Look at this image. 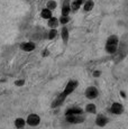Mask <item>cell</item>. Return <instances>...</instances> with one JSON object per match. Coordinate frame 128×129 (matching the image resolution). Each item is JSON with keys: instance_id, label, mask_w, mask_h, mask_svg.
I'll return each instance as SVG.
<instances>
[{"instance_id": "1", "label": "cell", "mask_w": 128, "mask_h": 129, "mask_svg": "<svg viewBox=\"0 0 128 129\" xmlns=\"http://www.w3.org/2000/svg\"><path fill=\"white\" fill-rule=\"evenodd\" d=\"M118 43H119V38L117 35H111L108 37L107 43H106V51L109 54H115L118 49Z\"/></svg>"}, {"instance_id": "2", "label": "cell", "mask_w": 128, "mask_h": 129, "mask_svg": "<svg viewBox=\"0 0 128 129\" xmlns=\"http://www.w3.org/2000/svg\"><path fill=\"white\" fill-rule=\"evenodd\" d=\"M77 86H78V82H77V81H73V80L69 81L68 84H66V86H65V89H64L63 93L65 94V95L71 94L73 91L75 90V89H77Z\"/></svg>"}, {"instance_id": "3", "label": "cell", "mask_w": 128, "mask_h": 129, "mask_svg": "<svg viewBox=\"0 0 128 129\" xmlns=\"http://www.w3.org/2000/svg\"><path fill=\"white\" fill-rule=\"evenodd\" d=\"M66 120L71 123H80L84 120V117H82L81 115H68Z\"/></svg>"}, {"instance_id": "4", "label": "cell", "mask_w": 128, "mask_h": 129, "mask_svg": "<svg viewBox=\"0 0 128 129\" xmlns=\"http://www.w3.org/2000/svg\"><path fill=\"white\" fill-rule=\"evenodd\" d=\"M110 111H111L112 113H115V115H120V113H122V111H124V107L119 102H114L111 105Z\"/></svg>"}, {"instance_id": "5", "label": "cell", "mask_w": 128, "mask_h": 129, "mask_svg": "<svg viewBox=\"0 0 128 129\" xmlns=\"http://www.w3.org/2000/svg\"><path fill=\"white\" fill-rule=\"evenodd\" d=\"M85 96L88 99H95L98 96V90L94 86H89V88L85 90Z\"/></svg>"}, {"instance_id": "6", "label": "cell", "mask_w": 128, "mask_h": 129, "mask_svg": "<svg viewBox=\"0 0 128 129\" xmlns=\"http://www.w3.org/2000/svg\"><path fill=\"white\" fill-rule=\"evenodd\" d=\"M41 121V119L37 115H29L28 118H27V123L30 126H37Z\"/></svg>"}, {"instance_id": "7", "label": "cell", "mask_w": 128, "mask_h": 129, "mask_svg": "<svg viewBox=\"0 0 128 129\" xmlns=\"http://www.w3.org/2000/svg\"><path fill=\"white\" fill-rule=\"evenodd\" d=\"M70 11H71L70 0H64L63 6H62V16H69Z\"/></svg>"}, {"instance_id": "8", "label": "cell", "mask_w": 128, "mask_h": 129, "mask_svg": "<svg viewBox=\"0 0 128 129\" xmlns=\"http://www.w3.org/2000/svg\"><path fill=\"white\" fill-rule=\"evenodd\" d=\"M95 123H97V126H99V127H105L108 123V118L105 117L103 115H99L97 117V119H95Z\"/></svg>"}, {"instance_id": "9", "label": "cell", "mask_w": 128, "mask_h": 129, "mask_svg": "<svg viewBox=\"0 0 128 129\" xmlns=\"http://www.w3.org/2000/svg\"><path fill=\"white\" fill-rule=\"evenodd\" d=\"M20 48L23 49V51H26V52H31V51H34V48H35V44L34 43H24L20 45Z\"/></svg>"}, {"instance_id": "10", "label": "cell", "mask_w": 128, "mask_h": 129, "mask_svg": "<svg viewBox=\"0 0 128 129\" xmlns=\"http://www.w3.org/2000/svg\"><path fill=\"white\" fill-rule=\"evenodd\" d=\"M66 98V95L64 93H61L60 95L57 96V98H56V100L54 101L53 103H52V107H54V108H55V107H57V106H60V105H62V102L64 101V99Z\"/></svg>"}, {"instance_id": "11", "label": "cell", "mask_w": 128, "mask_h": 129, "mask_svg": "<svg viewBox=\"0 0 128 129\" xmlns=\"http://www.w3.org/2000/svg\"><path fill=\"white\" fill-rule=\"evenodd\" d=\"M83 1H84V0H74V1H72V4H71V10L77 11L78 9L82 6Z\"/></svg>"}, {"instance_id": "12", "label": "cell", "mask_w": 128, "mask_h": 129, "mask_svg": "<svg viewBox=\"0 0 128 129\" xmlns=\"http://www.w3.org/2000/svg\"><path fill=\"white\" fill-rule=\"evenodd\" d=\"M93 7H94V2H93V0H85L84 6H83L84 11H91L93 9Z\"/></svg>"}, {"instance_id": "13", "label": "cell", "mask_w": 128, "mask_h": 129, "mask_svg": "<svg viewBox=\"0 0 128 129\" xmlns=\"http://www.w3.org/2000/svg\"><path fill=\"white\" fill-rule=\"evenodd\" d=\"M82 113V109L81 108H71L68 109L66 111V116L68 115H81Z\"/></svg>"}, {"instance_id": "14", "label": "cell", "mask_w": 128, "mask_h": 129, "mask_svg": "<svg viewBox=\"0 0 128 129\" xmlns=\"http://www.w3.org/2000/svg\"><path fill=\"white\" fill-rule=\"evenodd\" d=\"M41 16L43 17L44 19H50L52 17V10H51V9H48V8L43 9L42 12H41Z\"/></svg>"}, {"instance_id": "15", "label": "cell", "mask_w": 128, "mask_h": 129, "mask_svg": "<svg viewBox=\"0 0 128 129\" xmlns=\"http://www.w3.org/2000/svg\"><path fill=\"white\" fill-rule=\"evenodd\" d=\"M57 25H58L57 18H55V17H51V18L48 19V26H50L51 28H56Z\"/></svg>"}, {"instance_id": "16", "label": "cell", "mask_w": 128, "mask_h": 129, "mask_svg": "<svg viewBox=\"0 0 128 129\" xmlns=\"http://www.w3.org/2000/svg\"><path fill=\"white\" fill-rule=\"evenodd\" d=\"M85 111L89 113H95L97 112V108H95V106L93 103H89V105H87V107H85Z\"/></svg>"}, {"instance_id": "17", "label": "cell", "mask_w": 128, "mask_h": 129, "mask_svg": "<svg viewBox=\"0 0 128 129\" xmlns=\"http://www.w3.org/2000/svg\"><path fill=\"white\" fill-rule=\"evenodd\" d=\"M62 38H63V41L65 42H68V39H69V30H68V28H66V27H63L62 28Z\"/></svg>"}, {"instance_id": "18", "label": "cell", "mask_w": 128, "mask_h": 129, "mask_svg": "<svg viewBox=\"0 0 128 129\" xmlns=\"http://www.w3.org/2000/svg\"><path fill=\"white\" fill-rule=\"evenodd\" d=\"M15 125H16L17 128H23L24 126H25V120L21 118H18V119H16V121H15Z\"/></svg>"}, {"instance_id": "19", "label": "cell", "mask_w": 128, "mask_h": 129, "mask_svg": "<svg viewBox=\"0 0 128 129\" xmlns=\"http://www.w3.org/2000/svg\"><path fill=\"white\" fill-rule=\"evenodd\" d=\"M56 35H57V31H56V29L55 28H52L51 31H50V34H48V38L53 39V38H55V37H56Z\"/></svg>"}, {"instance_id": "20", "label": "cell", "mask_w": 128, "mask_h": 129, "mask_svg": "<svg viewBox=\"0 0 128 129\" xmlns=\"http://www.w3.org/2000/svg\"><path fill=\"white\" fill-rule=\"evenodd\" d=\"M47 8H48V9H51V10L55 9V8H56V2H55V1H53V0L48 1V2H47Z\"/></svg>"}, {"instance_id": "21", "label": "cell", "mask_w": 128, "mask_h": 129, "mask_svg": "<svg viewBox=\"0 0 128 129\" xmlns=\"http://www.w3.org/2000/svg\"><path fill=\"white\" fill-rule=\"evenodd\" d=\"M69 20H70V18H69V16H61L60 18V23L65 25L66 23H69Z\"/></svg>"}, {"instance_id": "22", "label": "cell", "mask_w": 128, "mask_h": 129, "mask_svg": "<svg viewBox=\"0 0 128 129\" xmlns=\"http://www.w3.org/2000/svg\"><path fill=\"white\" fill-rule=\"evenodd\" d=\"M24 84V81L20 80V81H16V85H23Z\"/></svg>"}, {"instance_id": "23", "label": "cell", "mask_w": 128, "mask_h": 129, "mask_svg": "<svg viewBox=\"0 0 128 129\" xmlns=\"http://www.w3.org/2000/svg\"><path fill=\"white\" fill-rule=\"evenodd\" d=\"M100 74H101V73H100L99 71H95V72H93V75H94V76H99Z\"/></svg>"}, {"instance_id": "24", "label": "cell", "mask_w": 128, "mask_h": 129, "mask_svg": "<svg viewBox=\"0 0 128 129\" xmlns=\"http://www.w3.org/2000/svg\"><path fill=\"white\" fill-rule=\"evenodd\" d=\"M120 94H121V96H122V98H126V94H125L124 91H121V92H120Z\"/></svg>"}, {"instance_id": "25", "label": "cell", "mask_w": 128, "mask_h": 129, "mask_svg": "<svg viewBox=\"0 0 128 129\" xmlns=\"http://www.w3.org/2000/svg\"><path fill=\"white\" fill-rule=\"evenodd\" d=\"M20 129H21V128H20Z\"/></svg>"}]
</instances>
